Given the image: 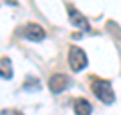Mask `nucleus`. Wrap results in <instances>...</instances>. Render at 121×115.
Listing matches in <instances>:
<instances>
[{"mask_svg": "<svg viewBox=\"0 0 121 115\" xmlns=\"http://www.w3.org/2000/svg\"><path fill=\"white\" fill-rule=\"evenodd\" d=\"M74 113L76 115H91V111H92V106H91V103L87 99H83V97H78V99L74 101Z\"/></svg>", "mask_w": 121, "mask_h": 115, "instance_id": "nucleus-6", "label": "nucleus"}, {"mask_svg": "<svg viewBox=\"0 0 121 115\" xmlns=\"http://www.w3.org/2000/svg\"><path fill=\"white\" fill-rule=\"evenodd\" d=\"M22 32H24V36L27 40H31V41H42L45 38V29H43L40 24H35V22L27 24Z\"/></svg>", "mask_w": 121, "mask_h": 115, "instance_id": "nucleus-3", "label": "nucleus"}, {"mask_svg": "<svg viewBox=\"0 0 121 115\" xmlns=\"http://www.w3.org/2000/svg\"><path fill=\"white\" fill-rule=\"evenodd\" d=\"M38 86H40V83H38V79H35V77H25V85L24 88L27 90H38Z\"/></svg>", "mask_w": 121, "mask_h": 115, "instance_id": "nucleus-8", "label": "nucleus"}, {"mask_svg": "<svg viewBox=\"0 0 121 115\" xmlns=\"http://www.w3.org/2000/svg\"><path fill=\"white\" fill-rule=\"evenodd\" d=\"M69 86V77H67L65 74H54L51 75L49 79V88L52 94H60V92H63Z\"/></svg>", "mask_w": 121, "mask_h": 115, "instance_id": "nucleus-4", "label": "nucleus"}, {"mask_svg": "<svg viewBox=\"0 0 121 115\" xmlns=\"http://www.w3.org/2000/svg\"><path fill=\"white\" fill-rule=\"evenodd\" d=\"M0 115H24V113L18 111V110H13V108H4V110L0 111Z\"/></svg>", "mask_w": 121, "mask_h": 115, "instance_id": "nucleus-9", "label": "nucleus"}, {"mask_svg": "<svg viewBox=\"0 0 121 115\" xmlns=\"http://www.w3.org/2000/svg\"><path fill=\"white\" fill-rule=\"evenodd\" d=\"M69 20H71V24L74 25V27H78V29H81V31H89L91 29L89 20H87L78 9H74V7H69Z\"/></svg>", "mask_w": 121, "mask_h": 115, "instance_id": "nucleus-5", "label": "nucleus"}, {"mask_svg": "<svg viewBox=\"0 0 121 115\" xmlns=\"http://www.w3.org/2000/svg\"><path fill=\"white\" fill-rule=\"evenodd\" d=\"M69 65H71L72 72H80L89 65V59H87L85 50L80 49L78 45H71L69 47Z\"/></svg>", "mask_w": 121, "mask_h": 115, "instance_id": "nucleus-2", "label": "nucleus"}, {"mask_svg": "<svg viewBox=\"0 0 121 115\" xmlns=\"http://www.w3.org/2000/svg\"><path fill=\"white\" fill-rule=\"evenodd\" d=\"M0 77H4V79L13 77V63H11V59L7 56L0 58Z\"/></svg>", "mask_w": 121, "mask_h": 115, "instance_id": "nucleus-7", "label": "nucleus"}, {"mask_svg": "<svg viewBox=\"0 0 121 115\" xmlns=\"http://www.w3.org/2000/svg\"><path fill=\"white\" fill-rule=\"evenodd\" d=\"M92 92L99 101H103L105 104H112L116 95H114V90H112L110 83L107 79H92V85H91Z\"/></svg>", "mask_w": 121, "mask_h": 115, "instance_id": "nucleus-1", "label": "nucleus"}]
</instances>
